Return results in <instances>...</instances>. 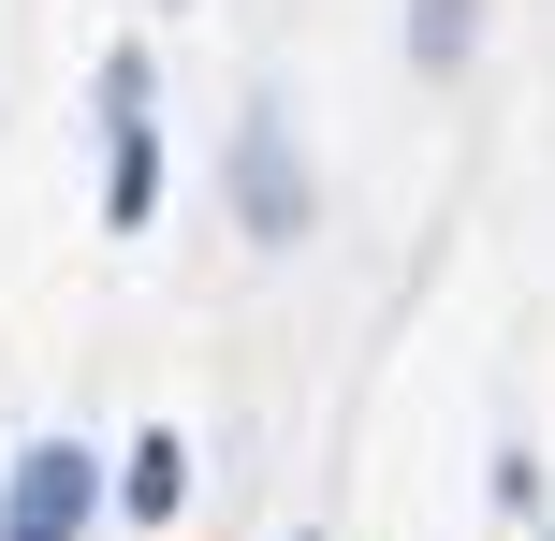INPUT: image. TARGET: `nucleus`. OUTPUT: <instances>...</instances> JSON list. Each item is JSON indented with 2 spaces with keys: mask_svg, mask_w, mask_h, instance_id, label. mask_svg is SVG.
<instances>
[{
  "mask_svg": "<svg viewBox=\"0 0 555 541\" xmlns=\"http://www.w3.org/2000/svg\"><path fill=\"white\" fill-rule=\"evenodd\" d=\"M103 527V468H88V439H29L15 468H0V541H88Z\"/></svg>",
  "mask_w": 555,
  "mask_h": 541,
  "instance_id": "f257e3e1",
  "label": "nucleus"
},
{
  "mask_svg": "<svg viewBox=\"0 0 555 541\" xmlns=\"http://www.w3.org/2000/svg\"><path fill=\"white\" fill-rule=\"evenodd\" d=\"M234 220H249L263 249H293V234H307V162H293V117H278V103L234 117Z\"/></svg>",
  "mask_w": 555,
  "mask_h": 541,
  "instance_id": "f03ea898",
  "label": "nucleus"
},
{
  "mask_svg": "<svg viewBox=\"0 0 555 541\" xmlns=\"http://www.w3.org/2000/svg\"><path fill=\"white\" fill-rule=\"evenodd\" d=\"M103 220L146 234L162 220V146H146V117H117V162H103Z\"/></svg>",
  "mask_w": 555,
  "mask_h": 541,
  "instance_id": "7ed1b4c3",
  "label": "nucleus"
},
{
  "mask_svg": "<svg viewBox=\"0 0 555 541\" xmlns=\"http://www.w3.org/2000/svg\"><path fill=\"white\" fill-rule=\"evenodd\" d=\"M117 498H132L146 527H176V498H191V439H132V468H117Z\"/></svg>",
  "mask_w": 555,
  "mask_h": 541,
  "instance_id": "20e7f679",
  "label": "nucleus"
},
{
  "mask_svg": "<svg viewBox=\"0 0 555 541\" xmlns=\"http://www.w3.org/2000/svg\"><path fill=\"white\" fill-rule=\"evenodd\" d=\"M468 29H482V0H410V59H439V74L468 59Z\"/></svg>",
  "mask_w": 555,
  "mask_h": 541,
  "instance_id": "39448f33",
  "label": "nucleus"
},
{
  "mask_svg": "<svg viewBox=\"0 0 555 541\" xmlns=\"http://www.w3.org/2000/svg\"><path fill=\"white\" fill-rule=\"evenodd\" d=\"M293 541H307V527H293Z\"/></svg>",
  "mask_w": 555,
  "mask_h": 541,
  "instance_id": "423d86ee",
  "label": "nucleus"
}]
</instances>
